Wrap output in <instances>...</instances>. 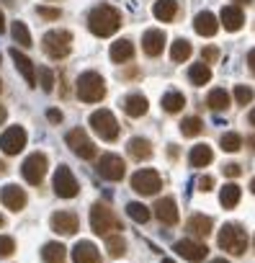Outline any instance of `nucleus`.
I'll return each instance as SVG.
<instances>
[{
  "label": "nucleus",
  "mask_w": 255,
  "mask_h": 263,
  "mask_svg": "<svg viewBox=\"0 0 255 263\" xmlns=\"http://www.w3.org/2000/svg\"><path fill=\"white\" fill-rule=\"evenodd\" d=\"M217 242H219V248L227 250L229 255H242V253L247 250V235H245V230H242L240 224H232V222H227V224L219 230Z\"/></svg>",
  "instance_id": "4"
},
{
  "label": "nucleus",
  "mask_w": 255,
  "mask_h": 263,
  "mask_svg": "<svg viewBox=\"0 0 255 263\" xmlns=\"http://www.w3.org/2000/svg\"><path fill=\"white\" fill-rule=\"evenodd\" d=\"M132 189H134L137 194H142V196H152V194H158V191L163 189V178H160L158 171L142 168V171H137V173L132 176Z\"/></svg>",
  "instance_id": "10"
},
{
  "label": "nucleus",
  "mask_w": 255,
  "mask_h": 263,
  "mask_svg": "<svg viewBox=\"0 0 255 263\" xmlns=\"http://www.w3.org/2000/svg\"><path fill=\"white\" fill-rule=\"evenodd\" d=\"M206 103H209V108H211V111H227V108H229V103H232V96H229L224 88H214V90L209 93Z\"/></svg>",
  "instance_id": "30"
},
{
  "label": "nucleus",
  "mask_w": 255,
  "mask_h": 263,
  "mask_svg": "<svg viewBox=\"0 0 255 263\" xmlns=\"http://www.w3.org/2000/svg\"><path fill=\"white\" fill-rule=\"evenodd\" d=\"M204 62H217V57H219V52H217V47H204Z\"/></svg>",
  "instance_id": "43"
},
{
  "label": "nucleus",
  "mask_w": 255,
  "mask_h": 263,
  "mask_svg": "<svg viewBox=\"0 0 255 263\" xmlns=\"http://www.w3.org/2000/svg\"><path fill=\"white\" fill-rule=\"evenodd\" d=\"M193 29L199 36H214L219 31V18L209 11H201L196 18H193Z\"/></svg>",
  "instance_id": "21"
},
{
  "label": "nucleus",
  "mask_w": 255,
  "mask_h": 263,
  "mask_svg": "<svg viewBox=\"0 0 255 263\" xmlns=\"http://www.w3.org/2000/svg\"><path fill=\"white\" fill-rule=\"evenodd\" d=\"M214 189V178L211 176H201L199 178V191H211Z\"/></svg>",
  "instance_id": "44"
},
{
  "label": "nucleus",
  "mask_w": 255,
  "mask_h": 263,
  "mask_svg": "<svg viewBox=\"0 0 255 263\" xmlns=\"http://www.w3.org/2000/svg\"><path fill=\"white\" fill-rule=\"evenodd\" d=\"M80 227V219L75 212H54L52 214V230L57 235H75Z\"/></svg>",
  "instance_id": "15"
},
{
  "label": "nucleus",
  "mask_w": 255,
  "mask_h": 263,
  "mask_svg": "<svg viewBox=\"0 0 255 263\" xmlns=\"http://www.w3.org/2000/svg\"><path fill=\"white\" fill-rule=\"evenodd\" d=\"M152 212H155V217H158L163 224H175V222H178V204H175L173 196L158 199V204L152 206Z\"/></svg>",
  "instance_id": "16"
},
{
  "label": "nucleus",
  "mask_w": 255,
  "mask_h": 263,
  "mask_svg": "<svg viewBox=\"0 0 255 263\" xmlns=\"http://www.w3.org/2000/svg\"><path fill=\"white\" fill-rule=\"evenodd\" d=\"M175 253H178L181 258L191 260V263H201V260L209 255V248H206L204 242L193 240V237H186V240H178V242H175Z\"/></svg>",
  "instance_id": "13"
},
{
  "label": "nucleus",
  "mask_w": 255,
  "mask_h": 263,
  "mask_svg": "<svg viewBox=\"0 0 255 263\" xmlns=\"http://www.w3.org/2000/svg\"><path fill=\"white\" fill-rule=\"evenodd\" d=\"M191 44L186 42V39H175L173 42V47H170V60L173 62H186L188 57H191Z\"/></svg>",
  "instance_id": "35"
},
{
  "label": "nucleus",
  "mask_w": 255,
  "mask_h": 263,
  "mask_svg": "<svg viewBox=\"0 0 255 263\" xmlns=\"http://www.w3.org/2000/svg\"><path fill=\"white\" fill-rule=\"evenodd\" d=\"M16 253V240L8 235H0V258H11Z\"/></svg>",
  "instance_id": "40"
},
{
  "label": "nucleus",
  "mask_w": 255,
  "mask_h": 263,
  "mask_svg": "<svg viewBox=\"0 0 255 263\" xmlns=\"http://www.w3.org/2000/svg\"><path fill=\"white\" fill-rule=\"evenodd\" d=\"M147 108H150V103H147V98H145L142 93H132V96H126V98H124V111L129 114L132 119L145 116Z\"/></svg>",
  "instance_id": "23"
},
{
  "label": "nucleus",
  "mask_w": 255,
  "mask_h": 263,
  "mask_svg": "<svg viewBox=\"0 0 255 263\" xmlns=\"http://www.w3.org/2000/svg\"><path fill=\"white\" fill-rule=\"evenodd\" d=\"M52 186H54V194H57L60 199H75L77 191H80V183H77V178L72 176V171H70L67 165H60V168L54 171Z\"/></svg>",
  "instance_id": "9"
},
{
  "label": "nucleus",
  "mask_w": 255,
  "mask_h": 263,
  "mask_svg": "<svg viewBox=\"0 0 255 263\" xmlns=\"http://www.w3.org/2000/svg\"><path fill=\"white\" fill-rule=\"evenodd\" d=\"M163 263H175V260H170V258H163Z\"/></svg>",
  "instance_id": "57"
},
{
  "label": "nucleus",
  "mask_w": 255,
  "mask_h": 263,
  "mask_svg": "<svg viewBox=\"0 0 255 263\" xmlns=\"http://www.w3.org/2000/svg\"><path fill=\"white\" fill-rule=\"evenodd\" d=\"M90 227H93L95 235H101V237H111V235H119L121 222H119V217L113 214L111 206H106L103 201H98V204L90 206Z\"/></svg>",
  "instance_id": "2"
},
{
  "label": "nucleus",
  "mask_w": 255,
  "mask_h": 263,
  "mask_svg": "<svg viewBox=\"0 0 255 263\" xmlns=\"http://www.w3.org/2000/svg\"><path fill=\"white\" fill-rule=\"evenodd\" d=\"M142 49L147 57H160L165 49V34L160 29H147L142 36Z\"/></svg>",
  "instance_id": "17"
},
{
  "label": "nucleus",
  "mask_w": 255,
  "mask_h": 263,
  "mask_svg": "<svg viewBox=\"0 0 255 263\" xmlns=\"http://www.w3.org/2000/svg\"><path fill=\"white\" fill-rule=\"evenodd\" d=\"M42 44H44L47 57H52V60H65V57L70 54V49H72V34L65 31V29L47 31L44 39H42Z\"/></svg>",
  "instance_id": "5"
},
{
  "label": "nucleus",
  "mask_w": 255,
  "mask_h": 263,
  "mask_svg": "<svg viewBox=\"0 0 255 263\" xmlns=\"http://www.w3.org/2000/svg\"><path fill=\"white\" fill-rule=\"evenodd\" d=\"M234 6H247V3H252V0H232Z\"/></svg>",
  "instance_id": "50"
},
{
  "label": "nucleus",
  "mask_w": 255,
  "mask_h": 263,
  "mask_svg": "<svg viewBox=\"0 0 255 263\" xmlns=\"http://www.w3.org/2000/svg\"><path fill=\"white\" fill-rule=\"evenodd\" d=\"M252 98H255L252 88H247V85H234V101H237L240 106H247Z\"/></svg>",
  "instance_id": "39"
},
{
  "label": "nucleus",
  "mask_w": 255,
  "mask_h": 263,
  "mask_svg": "<svg viewBox=\"0 0 255 263\" xmlns=\"http://www.w3.org/2000/svg\"><path fill=\"white\" fill-rule=\"evenodd\" d=\"M222 150L224 153H237V150H242V137L237 135V132H227V135H222Z\"/></svg>",
  "instance_id": "38"
},
{
  "label": "nucleus",
  "mask_w": 255,
  "mask_h": 263,
  "mask_svg": "<svg viewBox=\"0 0 255 263\" xmlns=\"http://www.w3.org/2000/svg\"><path fill=\"white\" fill-rule=\"evenodd\" d=\"M126 150H129V155H132L134 160H147V158H152V142L145 140V137H134V140H129Z\"/></svg>",
  "instance_id": "25"
},
{
  "label": "nucleus",
  "mask_w": 255,
  "mask_h": 263,
  "mask_svg": "<svg viewBox=\"0 0 255 263\" xmlns=\"http://www.w3.org/2000/svg\"><path fill=\"white\" fill-rule=\"evenodd\" d=\"M39 80H42V88H44L47 93L54 88V75H52L49 67H42V70H39Z\"/></svg>",
  "instance_id": "41"
},
{
  "label": "nucleus",
  "mask_w": 255,
  "mask_h": 263,
  "mask_svg": "<svg viewBox=\"0 0 255 263\" xmlns=\"http://www.w3.org/2000/svg\"><path fill=\"white\" fill-rule=\"evenodd\" d=\"M132 57H134V44H132L129 39H119V42L111 44V60H113L116 65L129 62Z\"/></svg>",
  "instance_id": "24"
},
{
  "label": "nucleus",
  "mask_w": 255,
  "mask_h": 263,
  "mask_svg": "<svg viewBox=\"0 0 255 263\" xmlns=\"http://www.w3.org/2000/svg\"><path fill=\"white\" fill-rule=\"evenodd\" d=\"M183 106H186V96L181 90H168L163 96V108L168 114H178V111H183Z\"/></svg>",
  "instance_id": "32"
},
{
  "label": "nucleus",
  "mask_w": 255,
  "mask_h": 263,
  "mask_svg": "<svg viewBox=\"0 0 255 263\" xmlns=\"http://www.w3.org/2000/svg\"><path fill=\"white\" fill-rule=\"evenodd\" d=\"M186 227H188V232H191L193 237H209V235L214 232V222H211V217H206V214H191Z\"/></svg>",
  "instance_id": "22"
},
{
  "label": "nucleus",
  "mask_w": 255,
  "mask_h": 263,
  "mask_svg": "<svg viewBox=\"0 0 255 263\" xmlns=\"http://www.w3.org/2000/svg\"><path fill=\"white\" fill-rule=\"evenodd\" d=\"M77 98L83 101V103H98L103 96H106V80L98 75V72H93V70H88V72H83L80 78H77Z\"/></svg>",
  "instance_id": "3"
},
{
  "label": "nucleus",
  "mask_w": 255,
  "mask_h": 263,
  "mask_svg": "<svg viewBox=\"0 0 255 263\" xmlns=\"http://www.w3.org/2000/svg\"><path fill=\"white\" fill-rule=\"evenodd\" d=\"M6 116H8V111H6V106H0V126H3V121H6Z\"/></svg>",
  "instance_id": "48"
},
{
  "label": "nucleus",
  "mask_w": 255,
  "mask_h": 263,
  "mask_svg": "<svg viewBox=\"0 0 255 263\" xmlns=\"http://www.w3.org/2000/svg\"><path fill=\"white\" fill-rule=\"evenodd\" d=\"M11 34H13L16 44H21V47H31V34H29V29H26V24H24V21H13Z\"/></svg>",
  "instance_id": "37"
},
{
  "label": "nucleus",
  "mask_w": 255,
  "mask_h": 263,
  "mask_svg": "<svg viewBox=\"0 0 255 263\" xmlns=\"http://www.w3.org/2000/svg\"><path fill=\"white\" fill-rule=\"evenodd\" d=\"M90 126H93L95 135H98L101 140H106V142H113V140L119 137V132H121L116 116H113L108 108H98V111H93V114H90Z\"/></svg>",
  "instance_id": "6"
},
{
  "label": "nucleus",
  "mask_w": 255,
  "mask_h": 263,
  "mask_svg": "<svg viewBox=\"0 0 255 263\" xmlns=\"http://www.w3.org/2000/svg\"><path fill=\"white\" fill-rule=\"evenodd\" d=\"M72 263H101V253L90 240H80L72 248Z\"/></svg>",
  "instance_id": "19"
},
{
  "label": "nucleus",
  "mask_w": 255,
  "mask_h": 263,
  "mask_svg": "<svg viewBox=\"0 0 255 263\" xmlns=\"http://www.w3.org/2000/svg\"><path fill=\"white\" fill-rule=\"evenodd\" d=\"M26 147V129L24 126H8L0 135V150L6 155H18Z\"/></svg>",
  "instance_id": "11"
},
{
  "label": "nucleus",
  "mask_w": 255,
  "mask_h": 263,
  "mask_svg": "<svg viewBox=\"0 0 255 263\" xmlns=\"http://www.w3.org/2000/svg\"><path fill=\"white\" fill-rule=\"evenodd\" d=\"M247 119H250V124H252V126H255V108H252V111H250V116H247Z\"/></svg>",
  "instance_id": "51"
},
{
  "label": "nucleus",
  "mask_w": 255,
  "mask_h": 263,
  "mask_svg": "<svg viewBox=\"0 0 255 263\" xmlns=\"http://www.w3.org/2000/svg\"><path fill=\"white\" fill-rule=\"evenodd\" d=\"M250 191L255 194V176H252V181H250Z\"/></svg>",
  "instance_id": "52"
},
{
  "label": "nucleus",
  "mask_w": 255,
  "mask_h": 263,
  "mask_svg": "<svg viewBox=\"0 0 255 263\" xmlns=\"http://www.w3.org/2000/svg\"><path fill=\"white\" fill-rule=\"evenodd\" d=\"M0 93H3V80H0Z\"/></svg>",
  "instance_id": "58"
},
{
  "label": "nucleus",
  "mask_w": 255,
  "mask_h": 263,
  "mask_svg": "<svg viewBox=\"0 0 255 263\" xmlns=\"http://www.w3.org/2000/svg\"><path fill=\"white\" fill-rule=\"evenodd\" d=\"M6 31V18H3V11H0V34Z\"/></svg>",
  "instance_id": "49"
},
{
  "label": "nucleus",
  "mask_w": 255,
  "mask_h": 263,
  "mask_svg": "<svg viewBox=\"0 0 255 263\" xmlns=\"http://www.w3.org/2000/svg\"><path fill=\"white\" fill-rule=\"evenodd\" d=\"M252 245H255V240H252Z\"/></svg>",
  "instance_id": "59"
},
{
  "label": "nucleus",
  "mask_w": 255,
  "mask_h": 263,
  "mask_svg": "<svg viewBox=\"0 0 255 263\" xmlns=\"http://www.w3.org/2000/svg\"><path fill=\"white\" fill-rule=\"evenodd\" d=\"M250 145H252V150H255V135H252V137H250Z\"/></svg>",
  "instance_id": "54"
},
{
  "label": "nucleus",
  "mask_w": 255,
  "mask_h": 263,
  "mask_svg": "<svg viewBox=\"0 0 255 263\" xmlns=\"http://www.w3.org/2000/svg\"><path fill=\"white\" fill-rule=\"evenodd\" d=\"M240 173H242V168H240L237 163H227V165H224V176H227V178H237Z\"/></svg>",
  "instance_id": "42"
},
{
  "label": "nucleus",
  "mask_w": 255,
  "mask_h": 263,
  "mask_svg": "<svg viewBox=\"0 0 255 263\" xmlns=\"http://www.w3.org/2000/svg\"><path fill=\"white\" fill-rule=\"evenodd\" d=\"M214 263H229V260H224V258H214Z\"/></svg>",
  "instance_id": "53"
},
{
  "label": "nucleus",
  "mask_w": 255,
  "mask_h": 263,
  "mask_svg": "<svg viewBox=\"0 0 255 263\" xmlns=\"http://www.w3.org/2000/svg\"><path fill=\"white\" fill-rule=\"evenodd\" d=\"M247 67H250V72L255 75V49H250V52H247Z\"/></svg>",
  "instance_id": "47"
},
{
  "label": "nucleus",
  "mask_w": 255,
  "mask_h": 263,
  "mask_svg": "<svg viewBox=\"0 0 255 263\" xmlns=\"http://www.w3.org/2000/svg\"><path fill=\"white\" fill-rule=\"evenodd\" d=\"M106 250L111 258H121L126 253V240L121 235H111V237H106Z\"/></svg>",
  "instance_id": "36"
},
{
  "label": "nucleus",
  "mask_w": 255,
  "mask_h": 263,
  "mask_svg": "<svg viewBox=\"0 0 255 263\" xmlns=\"http://www.w3.org/2000/svg\"><path fill=\"white\" fill-rule=\"evenodd\" d=\"M126 214H129L134 222H140V224L150 222V217H152V212L145 204H140V201H129V204H126Z\"/></svg>",
  "instance_id": "34"
},
{
  "label": "nucleus",
  "mask_w": 255,
  "mask_h": 263,
  "mask_svg": "<svg viewBox=\"0 0 255 263\" xmlns=\"http://www.w3.org/2000/svg\"><path fill=\"white\" fill-rule=\"evenodd\" d=\"M201 132H204V121L199 116H186L181 121V135L183 137H199Z\"/></svg>",
  "instance_id": "33"
},
{
  "label": "nucleus",
  "mask_w": 255,
  "mask_h": 263,
  "mask_svg": "<svg viewBox=\"0 0 255 263\" xmlns=\"http://www.w3.org/2000/svg\"><path fill=\"white\" fill-rule=\"evenodd\" d=\"M3 224H6V217H3V214H0V227H3Z\"/></svg>",
  "instance_id": "55"
},
{
  "label": "nucleus",
  "mask_w": 255,
  "mask_h": 263,
  "mask_svg": "<svg viewBox=\"0 0 255 263\" xmlns=\"http://www.w3.org/2000/svg\"><path fill=\"white\" fill-rule=\"evenodd\" d=\"M47 168H49L47 155H44V153H31V155L24 160V165H21V176H24L26 183L39 186V183L44 181V176H47Z\"/></svg>",
  "instance_id": "7"
},
{
  "label": "nucleus",
  "mask_w": 255,
  "mask_h": 263,
  "mask_svg": "<svg viewBox=\"0 0 255 263\" xmlns=\"http://www.w3.org/2000/svg\"><path fill=\"white\" fill-rule=\"evenodd\" d=\"M152 13H155L158 21H173L178 16V3H175V0H158Z\"/></svg>",
  "instance_id": "29"
},
{
  "label": "nucleus",
  "mask_w": 255,
  "mask_h": 263,
  "mask_svg": "<svg viewBox=\"0 0 255 263\" xmlns=\"http://www.w3.org/2000/svg\"><path fill=\"white\" fill-rule=\"evenodd\" d=\"M0 173H6V163H0Z\"/></svg>",
  "instance_id": "56"
},
{
  "label": "nucleus",
  "mask_w": 255,
  "mask_h": 263,
  "mask_svg": "<svg viewBox=\"0 0 255 263\" xmlns=\"http://www.w3.org/2000/svg\"><path fill=\"white\" fill-rule=\"evenodd\" d=\"M39 16H42V18H52V21H54V18H60V11H57V8H39Z\"/></svg>",
  "instance_id": "45"
},
{
  "label": "nucleus",
  "mask_w": 255,
  "mask_h": 263,
  "mask_svg": "<svg viewBox=\"0 0 255 263\" xmlns=\"http://www.w3.org/2000/svg\"><path fill=\"white\" fill-rule=\"evenodd\" d=\"M240 199H242V191H240L237 183L222 186V191H219V204H222L224 209H234V206L240 204Z\"/></svg>",
  "instance_id": "28"
},
{
  "label": "nucleus",
  "mask_w": 255,
  "mask_h": 263,
  "mask_svg": "<svg viewBox=\"0 0 255 263\" xmlns=\"http://www.w3.org/2000/svg\"><path fill=\"white\" fill-rule=\"evenodd\" d=\"M98 173H101L106 181H121V178L126 176V163H124L119 155L106 153V155L98 158Z\"/></svg>",
  "instance_id": "12"
},
{
  "label": "nucleus",
  "mask_w": 255,
  "mask_h": 263,
  "mask_svg": "<svg viewBox=\"0 0 255 263\" xmlns=\"http://www.w3.org/2000/svg\"><path fill=\"white\" fill-rule=\"evenodd\" d=\"M88 29H90V34H95L101 39L113 36L121 29V13L113 6H98L88 13Z\"/></svg>",
  "instance_id": "1"
},
{
  "label": "nucleus",
  "mask_w": 255,
  "mask_h": 263,
  "mask_svg": "<svg viewBox=\"0 0 255 263\" xmlns=\"http://www.w3.org/2000/svg\"><path fill=\"white\" fill-rule=\"evenodd\" d=\"M65 142H67V147H70L77 158H83V160L95 158V145H93V140L88 137V132H85L83 126H75L72 132H67Z\"/></svg>",
  "instance_id": "8"
},
{
  "label": "nucleus",
  "mask_w": 255,
  "mask_h": 263,
  "mask_svg": "<svg viewBox=\"0 0 255 263\" xmlns=\"http://www.w3.org/2000/svg\"><path fill=\"white\" fill-rule=\"evenodd\" d=\"M219 24L227 29V31H240L245 26V13L240 6H224L222 8V16H219Z\"/></svg>",
  "instance_id": "18"
},
{
  "label": "nucleus",
  "mask_w": 255,
  "mask_h": 263,
  "mask_svg": "<svg viewBox=\"0 0 255 263\" xmlns=\"http://www.w3.org/2000/svg\"><path fill=\"white\" fill-rule=\"evenodd\" d=\"M0 201H3V206L11 209V212H21L26 206V191L16 183H8V186L0 189Z\"/></svg>",
  "instance_id": "14"
},
{
  "label": "nucleus",
  "mask_w": 255,
  "mask_h": 263,
  "mask_svg": "<svg viewBox=\"0 0 255 263\" xmlns=\"http://www.w3.org/2000/svg\"><path fill=\"white\" fill-rule=\"evenodd\" d=\"M47 119H49V121H54V124H60V121H62V111L49 108V111H47Z\"/></svg>",
  "instance_id": "46"
},
{
  "label": "nucleus",
  "mask_w": 255,
  "mask_h": 263,
  "mask_svg": "<svg viewBox=\"0 0 255 263\" xmlns=\"http://www.w3.org/2000/svg\"><path fill=\"white\" fill-rule=\"evenodd\" d=\"M188 160H191L193 168H206V165L214 160V150H211L209 145H196V147H191Z\"/></svg>",
  "instance_id": "27"
},
{
  "label": "nucleus",
  "mask_w": 255,
  "mask_h": 263,
  "mask_svg": "<svg viewBox=\"0 0 255 263\" xmlns=\"http://www.w3.org/2000/svg\"><path fill=\"white\" fill-rule=\"evenodd\" d=\"M188 80H191L193 85H206V83L211 80V67H209L206 62H196V65H191V70H188Z\"/></svg>",
  "instance_id": "31"
},
{
  "label": "nucleus",
  "mask_w": 255,
  "mask_h": 263,
  "mask_svg": "<svg viewBox=\"0 0 255 263\" xmlns=\"http://www.w3.org/2000/svg\"><path fill=\"white\" fill-rule=\"evenodd\" d=\"M11 60L16 62V67H18V72L24 75V80H26V83L34 88V85H36V67H34V62H31L24 52H18L16 47L11 49Z\"/></svg>",
  "instance_id": "20"
},
{
  "label": "nucleus",
  "mask_w": 255,
  "mask_h": 263,
  "mask_svg": "<svg viewBox=\"0 0 255 263\" xmlns=\"http://www.w3.org/2000/svg\"><path fill=\"white\" fill-rule=\"evenodd\" d=\"M42 260L44 263H65L67 260V248L62 242H47L42 248Z\"/></svg>",
  "instance_id": "26"
}]
</instances>
